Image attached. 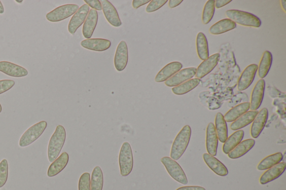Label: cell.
Segmentation results:
<instances>
[{
	"label": "cell",
	"instance_id": "cell-1",
	"mask_svg": "<svg viewBox=\"0 0 286 190\" xmlns=\"http://www.w3.org/2000/svg\"><path fill=\"white\" fill-rule=\"evenodd\" d=\"M66 139V132L64 127L58 125L53 134L48 147V158L50 163L56 160L61 152Z\"/></svg>",
	"mask_w": 286,
	"mask_h": 190
},
{
	"label": "cell",
	"instance_id": "cell-2",
	"mask_svg": "<svg viewBox=\"0 0 286 190\" xmlns=\"http://www.w3.org/2000/svg\"><path fill=\"white\" fill-rule=\"evenodd\" d=\"M191 136V128L185 126L176 136L170 150V158L178 160L185 152L189 146Z\"/></svg>",
	"mask_w": 286,
	"mask_h": 190
},
{
	"label": "cell",
	"instance_id": "cell-3",
	"mask_svg": "<svg viewBox=\"0 0 286 190\" xmlns=\"http://www.w3.org/2000/svg\"><path fill=\"white\" fill-rule=\"evenodd\" d=\"M225 14L229 19L234 21L236 24L255 28H258L261 26L262 23L260 18L254 14L245 12V11L230 10L227 11Z\"/></svg>",
	"mask_w": 286,
	"mask_h": 190
},
{
	"label": "cell",
	"instance_id": "cell-4",
	"mask_svg": "<svg viewBox=\"0 0 286 190\" xmlns=\"http://www.w3.org/2000/svg\"><path fill=\"white\" fill-rule=\"evenodd\" d=\"M119 164L121 175L126 177L131 174L133 169L134 160L133 150L128 142H124L121 147Z\"/></svg>",
	"mask_w": 286,
	"mask_h": 190
},
{
	"label": "cell",
	"instance_id": "cell-5",
	"mask_svg": "<svg viewBox=\"0 0 286 190\" xmlns=\"http://www.w3.org/2000/svg\"><path fill=\"white\" fill-rule=\"evenodd\" d=\"M47 127V122L43 121L30 127L21 137L19 146L25 147L34 143L39 138Z\"/></svg>",
	"mask_w": 286,
	"mask_h": 190
},
{
	"label": "cell",
	"instance_id": "cell-6",
	"mask_svg": "<svg viewBox=\"0 0 286 190\" xmlns=\"http://www.w3.org/2000/svg\"><path fill=\"white\" fill-rule=\"evenodd\" d=\"M161 163L164 166L169 175L178 182L187 185L188 183V178L182 167L175 160L169 157H164L161 159Z\"/></svg>",
	"mask_w": 286,
	"mask_h": 190
},
{
	"label": "cell",
	"instance_id": "cell-7",
	"mask_svg": "<svg viewBox=\"0 0 286 190\" xmlns=\"http://www.w3.org/2000/svg\"><path fill=\"white\" fill-rule=\"evenodd\" d=\"M79 8V5L76 4L60 6L48 13L46 19L48 21L52 22L61 21L74 15Z\"/></svg>",
	"mask_w": 286,
	"mask_h": 190
},
{
	"label": "cell",
	"instance_id": "cell-8",
	"mask_svg": "<svg viewBox=\"0 0 286 190\" xmlns=\"http://www.w3.org/2000/svg\"><path fill=\"white\" fill-rule=\"evenodd\" d=\"M89 11V6L84 4L74 14L69 22L68 27L70 34L74 35L79 28L84 23Z\"/></svg>",
	"mask_w": 286,
	"mask_h": 190
},
{
	"label": "cell",
	"instance_id": "cell-9",
	"mask_svg": "<svg viewBox=\"0 0 286 190\" xmlns=\"http://www.w3.org/2000/svg\"><path fill=\"white\" fill-rule=\"evenodd\" d=\"M196 70V68H192V67L180 70L177 73L165 82V85L169 87H177L194 77Z\"/></svg>",
	"mask_w": 286,
	"mask_h": 190
},
{
	"label": "cell",
	"instance_id": "cell-10",
	"mask_svg": "<svg viewBox=\"0 0 286 190\" xmlns=\"http://www.w3.org/2000/svg\"><path fill=\"white\" fill-rule=\"evenodd\" d=\"M128 62V48L125 41L121 42L117 47L114 58L115 68L119 71H123Z\"/></svg>",
	"mask_w": 286,
	"mask_h": 190
},
{
	"label": "cell",
	"instance_id": "cell-11",
	"mask_svg": "<svg viewBox=\"0 0 286 190\" xmlns=\"http://www.w3.org/2000/svg\"><path fill=\"white\" fill-rule=\"evenodd\" d=\"M220 58H221V55L219 53H217L213 54L203 61L196 70L195 75L196 78L200 80L210 73L217 66Z\"/></svg>",
	"mask_w": 286,
	"mask_h": 190
},
{
	"label": "cell",
	"instance_id": "cell-12",
	"mask_svg": "<svg viewBox=\"0 0 286 190\" xmlns=\"http://www.w3.org/2000/svg\"><path fill=\"white\" fill-rule=\"evenodd\" d=\"M258 66L257 64H255L249 65L242 72L238 84L239 91H244L251 86L255 80Z\"/></svg>",
	"mask_w": 286,
	"mask_h": 190
},
{
	"label": "cell",
	"instance_id": "cell-13",
	"mask_svg": "<svg viewBox=\"0 0 286 190\" xmlns=\"http://www.w3.org/2000/svg\"><path fill=\"white\" fill-rule=\"evenodd\" d=\"M81 46L86 49L92 51L102 52L106 51L111 47L112 43L105 39H89L82 41Z\"/></svg>",
	"mask_w": 286,
	"mask_h": 190
},
{
	"label": "cell",
	"instance_id": "cell-14",
	"mask_svg": "<svg viewBox=\"0 0 286 190\" xmlns=\"http://www.w3.org/2000/svg\"><path fill=\"white\" fill-rule=\"evenodd\" d=\"M268 117V110L266 108L258 112L251 127V134L253 138H257L260 136L266 125Z\"/></svg>",
	"mask_w": 286,
	"mask_h": 190
},
{
	"label": "cell",
	"instance_id": "cell-15",
	"mask_svg": "<svg viewBox=\"0 0 286 190\" xmlns=\"http://www.w3.org/2000/svg\"><path fill=\"white\" fill-rule=\"evenodd\" d=\"M0 71L7 75L21 78L28 75V71L20 65L7 61H0Z\"/></svg>",
	"mask_w": 286,
	"mask_h": 190
},
{
	"label": "cell",
	"instance_id": "cell-16",
	"mask_svg": "<svg viewBox=\"0 0 286 190\" xmlns=\"http://www.w3.org/2000/svg\"><path fill=\"white\" fill-rule=\"evenodd\" d=\"M103 13L104 16L109 22L114 27H119L122 25L119 15L116 8L108 0H102L101 1Z\"/></svg>",
	"mask_w": 286,
	"mask_h": 190
},
{
	"label": "cell",
	"instance_id": "cell-17",
	"mask_svg": "<svg viewBox=\"0 0 286 190\" xmlns=\"http://www.w3.org/2000/svg\"><path fill=\"white\" fill-rule=\"evenodd\" d=\"M265 81L260 80L253 89L250 103V109L252 110H257L261 107L265 94Z\"/></svg>",
	"mask_w": 286,
	"mask_h": 190
},
{
	"label": "cell",
	"instance_id": "cell-18",
	"mask_svg": "<svg viewBox=\"0 0 286 190\" xmlns=\"http://www.w3.org/2000/svg\"><path fill=\"white\" fill-rule=\"evenodd\" d=\"M219 139L216 127L212 123L207 126L206 130V149L208 154L212 156L217 155Z\"/></svg>",
	"mask_w": 286,
	"mask_h": 190
},
{
	"label": "cell",
	"instance_id": "cell-19",
	"mask_svg": "<svg viewBox=\"0 0 286 190\" xmlns=\"http://www.w3.org/2000/svg\"><path fill=\"white\" fill-rule=\"evenodd\" d=\"M183 66V64L178 61L169 63L159 71L155 78V81L157 83L166 82L182 69Z\"/></svg>",
	"mask_w": 286,
	"mask_h": 190
},
{
	"label": "cell",
	"instance_id": "cell-20",
	"mask_svg": "<svg viewBox=\"0 0 286 190\" xmlns=\"http://www.w3.org/2000/svg\"><path fill=\"white\" fill-rule=\"evenodd\" d=\"M286 169L285 163H280L268 169L261 176L260 182L261 185L271 182L281 176Z\"/></svg>",
	"mask_w": 286,
	"mask_h": 190
},
{
	"label": "cell",
	"instance_id": "cell-21",
	"mask_svg": "<svg viewBox=\"0 0 286 190\" xmlns=\"http://www.w3.org/2000/svg\"><path fill=\"white\" fill-rule=\"evenodd\" d=\"M203 159L209 168L217 175L221 176H226L228 175L229 171L227 167L221 161L214 158V156L204 154Z\"/></svg>",
	"mask_w": 286,
	"mask_h": 190
},
{
	"label": "cell",
	"instance_id": "cell-22",
	"mask_svg": "<svg viewBox=\"0 0 286 190\" xmlns=\"http://www.w3.org/2000/svg\"><path fill=\"white\" fill-rule=\"evenodd\" d=\"M69 155L63 153L49 166L47 175L49 177L56 176L61 172L67 166L69 162Z\"/></svg>",
	"mask_w": 286,
	"mask_h": 190
},
{
	"label": "cell",
	"instance_id": "cell-23",
	"mask_svg": "<svg viewBox=\"0 0 286 190\" xmlns=\"http://www.w3.org/2000/svg\"><path fill=\"white\" fill-rule=\"evenodd\" d=\"M98 18L97 11L93 9L90 10L84 22L83 29H82V33L86 39H89L92 37L97 24Z\"/></svg>",
	"mask_w": 286,
	"mask_h": 190
},
{
	"label": "cell",
	"instance_id": "cell-24",
	"mask_svg": "<svg viewBox=\"0 0 286 190\" xmlns=\"http://www.w3.org/2000/svg\"><path fill=\"white\" fill-rule=\"evenodd\" d=\"M256 143L255 139H247L241 142L237 146L232 150L228 155L231 159H237L241 158L254 147Z\"/></svg>",
	"mask_w": 286,
	"mask_h": 190
},
{
	"label": "cell",
	"instance_id": "cell-25",
	"mask_svg": "<svg viewBox=\"0 0 286 190\" xmlns=\"http://www.w3.org/2000/svg\"><path fill=\"white\" fill-rule=\"evenodd\" d=\"M258 112L259 111L258 110L247 111L246 113L232 123L230 125L231 130L238 131L248 126L254 122Z\"/></svg>",
	"mask_w": 286,
	"mask_h": 190
},
{
	"label": "cell",
	"instance_id": "cell-26",
	"mask_svg": "<svg viewBox=\"0 0 286 190\" xmlns=\"http://www.w3.org/2000/svg\"><path fill=\"white\" fill-rule=\"evenodd\" d=\"M236 27L234 21L229 19H225L219 21L213 25L209 30L212 35H220L222 33L232 30Z\"/></svg>",
	"mask_w": 286,
	"mask_h": 190
},
{
	"label": "cell",
	"instance_id": "cell-27",
	"mask_svg": "<svg viewBox=\"0 0 286 190\" xmlns=\"http://www.w3.org/2000/svg\"><path fill=\"white\" fill-rule=\"evenodd\" d=\"M250 109V103L246 102L235 106L231 109L224 116L227 122H233L238 119L242 115L247 112Z\"/></svg>",
	"mask_w": 286,
	"mask_h": 190
},
{
	"label": "cell",
	"instance_id": "cell-28",
	"mask_svg": "<svg viewBox=\"0 0 286 190\" xmlns=\"http://www.w3.org/2000/svg\"><path fill=\"white\" fill-rule=\"evenodd\" d=\"M244 135V132L243 130H238L233 133L224 143L223 153L225 154H229L241 142Z\"/></svg>",
	"mask_w": 286,
	"mask_h": 190
},
{
	"label": "cell",
	"instance_id": "cell-29",
	"mask_svg": "<svg viewBox=\"0 0 286 190\" xmlns=\"http://www.w3.org/2000/svg\"><path fill=\"white\" fill-rule=\"evenodd\" d=\"M216 130L219 141L224 143L227 141L228 135L227 122L221 113H217L216 118Z\"/></svg>",
	"mask_w": 286,
	"mask_h": 190
},
{
	"label": "cell",
	"instance_id": "cell-30",
	"mask_svg": "<svg viewBox=\"0 0 286 190\" xmlns=\"http://www.w3.org/2000/svg\"><path fill=\"white\" fill-rule=\"evenodd\" d=\"M272 61L273 57L270 52L266 51L263 53L257 70L258 76L261 80L265 78L268 74L272 64Z\"/></svg>",
	"mask_w": 286,
	"mask_h": 190
},
{
	"label": "cell",
	"instance_id": "cell-31",
	"mask_svg": "<svg viewBox=\"0 0 286 190\" xmlns=\"http://www.w3.org/2000/svg\"><path fill=\"white\" fill-rule=\"evenodd\" d=\"M196 49L198 56L202 60H205L209 57L208 43L204 33L200 32L196 38Z\"/></svg>",
	"mask_w": 286,
	"mask_h": 190
},
{
	"label": "cell",
	"instance_id": "cell-32",
	"mask_svg": "<svg viewBox=\"0 0 286 190\" xmlns=\"http://www.w3.org/2000/svg\"><path fill=\"white\" fill-rule=\"evenodd\" d=\"M283 159L282 153H278L267 156L263 159L257 166V169L260 171L268 170L271 167L280 163Z\"/></svg>",
	"mask_w": 286,
	"mask_h": 190
},
{
	"label": "cell",
	"instance_id": "cell-33",
	"mask_svg": "<svg viewBox=\"0 0 286 190\" xmlns=\"http://www.w3.org/2000/svg\"><path fill=\"white\" fill-rule=\"evenodd\" d=\"M200 80L197 79V78L191 79L177 87H173L172 91L174 94L181 96V95L185 94L193 90L200 85Z\"/></svg>",
	"mask_w": 286,
	"mask_h": 190
},
{
	"label": "cell",
	"instance_id": "cell-34",
	"mask_svg": "<svg viewBox=\"0 0 286 190\" xmlns=\"http://www.w3.org/2000/svg\"><path fill=\"white\" fill-rule=\"evenodd\" d=\"M103 175L100 166H96L93 169L91 178V190H102Z\"/></svg>",
	"mask_w": 286,
	"mask_h": 190
},
{
	"label": "cell",
	"instance_id": "cell-35",
	"mask_svg": "<svg viewBox=\"0 0 286 190\" xmlns=\"http://www.w3.org/2000/svg\"><path fill=\"white\" fill-rule=\"evenodd\" d=\"M214 4V0H209L206 3L202 13V20L203 24L207 25L211 21L216 10Z\"/></svg>",
	"mask_w": 286,
	"mask_h": 190
},
{
	"label": "cell",
	"instance_id": "cell-36",
	"mask_svg": "<svg viewBox=\"0 0 286 190\" xmlns=\"http://www.w3.org/2000/svg\"><path fill=\"white\" fill-rule=\"evenodd\" d=\"M9 175V165L7 160L4 159L0 163V188L6 184Z\"/></svg>",
	"mask_w": 286,
	"mask_h": 190
},
{
	"label": "cell",
	"instance_id": "cell-37",
	"mask_svg": "<svg viewBox=\"0 0 286 190\" xmlns=\"http://www.w3.org/2000/svg\"><path fill=\"white\" fill-rule=\"evenodd\" d=\"M79 190H91V175L85 172L80 178Z\"/></svg>",
	"mask_w": 286,
	"mask_h": 190
},
{
	"label": "cell",
	"instance_id": "cell-38",
	"mask_svg": "<svg viewBox=\"0 0 286 190\" xmlns=\"http://www.w3.org/2000/svg\"><path fill=\"white\" fill-rule=\"evenodd\" d=\"M167 2V0H152L147 6L146 12L148 13L155 12V11L161 9Z\"/></svg>",
	"mask_w": 286,
	"mask_h": 190
},
{
	"label": "cell",
	"instance_id": "cell-39",
	"mask_svg": "<svg viewBox=\"0 0 286 190\" xmlns=\"http://www.w3.org/2000/svg\"><path fill=\"white\" fill-rule=\"evenodd\" d=\"M15 85V82L13 80L0 81V94L8 92Z\"/></svg>",
	"mask_w": 286,
	"mask_h": 190
},
{
	"label": "cell",
	"instance_id": "cell-40",
	"mask_svg": "<svg viewBox=\"0 0 286 190\" xmlns=\"http://www.w3.org/2000/svg\"><path fill=\"white\" fill-rule=\"evenodd\" d=\"M85 3L93 10L101 11L102 10L101 3L99 0H85Z\"/></svg>",
	"mask_w": 286,
	"mask_h": 190
},
{
	"label": "cell",
	"instance_id": "cell-41",
	"mask_svg": "<svg viewBox=\"0 0 286 190\" xmlns=\"http://www.w3.org/2000/svg\"><path fill=\"white\" fill-rule=\"evenodd\" d=\"M150 2V0H134L132 5H133V7L136 9Z\"/></svg>",
	"mask_w": 286,
	"mask_h": 190
},
{
	"label": "cell",
	"instance_id": "cell-42",
	"mask_svg": "<svg viewBox=\"0 0 286 190\" xmlns=\"http://www.w3.org/2000/svg\"><path fill=\"white\" fill-rule=\"evenodd\" d=\"M231 2H232V0H217L214 5H216V8L220 9L224 7V6L228 5Z\"/></svg>",
	"mask_w": 286,
	"mask_h": 190
},
{
	"label": "cell",
	"instance_id": "cell-43",
	"mask_svg": "<svg viewBox=\"0 0 286 190\" xmlns=\"http://www.w3.org/2000/svg\"><path fill=\"white\" fill-rule=\"evenodd\" d=\"M176 190H206V189L201 186H193L181 187Z\"/></svg>",
	"mask_w": 286,
	"mask_h": 190
},
{
	"label": "cell",
	"instance_id": "cell-44",
	"mask_svg": "<svg viewBox=\"0 0 286 190\" xmlns=\"http://www.w3.org/2000/svg\"><path fill=\"white\" fill-rule=\"evenodd\" d=\"M183 2V0H170L168 6L170 8H174Z\"/></svg>",
	"mask_w": 286,
	"mask_h": 190
},
{
	"label": "cell",
	"instance_id": "cell-45",
	"mask_svg": "<svg viewBox=\"0 0 286 190\" xmlns=\"http://www.w3.org/2000/svg\"><path fill=\"white\" fill-rule=\"evenodd\" d=\"M4 8L3 7V5L1 1H0V14H3L4 13Z\"/></svg>",
	"mask_w": 286,
	"mask_h": 190
},
{
	"label": "cell",
	"instance_id": "cell-46",
	"mask_svg": "<svg viewBox=\"0 0 286 190\" xmlns=\"http://www.w3.org/2000/svg\"><path fill=\"white\" fill-rule=\"evenodd\" d=\"M280 3H281L282 8H283L284 12L285 13V1H280Z\"/></svg>",
	"mask_w": 286,
	"mask_h": 190
},
{
	"label": "cell",
	"instance_id": "cell-47",
	"mask_svg": "<svg viewBox=\"0 0 286 190\" xmlns=\"http://www.w3.org/2000/svg\"><path fill=\"white\" fill-rule=\"evenodd\" d=\"M2 110H3L2 106L1 104H0V113H2Z\"/></svg>",
	"mask_w": 286,
	"mask_h": 190
},
{
	"label": "cell",
	"instance_id": "cell-48",
	"mask_svg": "<svg viewBox=\"0 0 286 190\" xmlns=\"http://www.w3.org/2000/svg\"><path fill=\"white\" fill-rule=\"evenodd\" d=\"M16 3H22L23 2V1H22V0H21V1H18V0H16Z\"/></svg>",
	"mask_w": 286,
	"mask_h": 190
}]
</instances>
